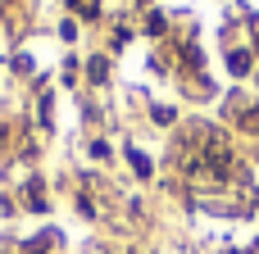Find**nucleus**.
<instances>
[{
	"instance_id": "nucleus-8",
	"label": "nucleus",
	"mask_w": 259,
	"mask_h": 254,
	"mask_svg": "<svg viewBox=\"0 0 259 254\" xmlns=\"http://www.w3.org/2000/svg\"><path fill=\"white\" fill-rule=\"evenodd\" d=\"M46 245H50V236H41V241H27V245H23V250H18V254H41V250H46Z\"/></svg>"
},
{
	"instance_id": "nucleus-2",
	"label": "nucleus",
	"mask_w": 259,
	"mask_h": 254,
	"mask_svg": "<svg viewBox=\"0 0 259 254\" xmlns=\"http://www.w3.org/2000/svg\"><path fill=\"white\" fill-rule=\"evenodd\" d=\"M250 64H255V59H250L246 50H232V55H228V68H232L237 77H241V73H250Z\"/></svg>"
},
{
	"instance_id": "nucleus-9",
	"label": "nucleus",
	"mask_w": 259,
	"mask_h": 254,
	"mask_svg": "<svg viewBox=\"0 0 259 254\" xmlns=\"http://www.w3.org/2000/svg\"><path fill=\"white\" fill-rule=\"evenodd\" d=\"M155 123H173V109L168 105H155Z\"/></svg>"
},
{
	"instance_id": "nucleus-6",
	"label": "nucleus",
	"mask_w": 259,
	"mask_h": 254,
	"mask_svg": "<svg viewBox=\"0 0 259 254\" xmlns=\"http://www.w3.org/2000/svg\"><path fill=\"white\" fill-rule=\"evenodd\" d=\"M164 27H168V23H164V14H146V32H150V36H159Z\"/></svg>"
},
{
	"instance_id": "nucleus-7",
	"label": "nucleus",
	"mask_w": 259,
	"mask_h": 254,
	"mask_svg": "<svg viewBox=\"0 0 259 254\" xmlns=\"http://www.w3.org/2000/svg\"><path fill=\"white\" fill-rule=\"evenodd\" d=\"M241 127H246V132H259V105H255V109H246V114H241Z\"/></svg>"
},
{
	"instance_id": "nucleus-5",
	"label": "nucleus",
	"mask_w": 259,
	"mask_h": 254,
	"mask_svg": "<svg viewBox=\"0 0 259 254\" xmlns=\"http://www.w3.org/2000/svg\"><path fill=\"white\" fill-rule=\"evenodd\" d=\"M27 205H32V209H41V205H46V191H41V182H27Z\"/></svg>"
},
{
	"instance_id": "nucleus-3",
	"label": "nucleus",
	"mask_w": 259,
	"mask_h": 254,
	"mask_svg": "<svg viewBox=\"0 0 259 254\" xmlns=\"http://www.w3.org/2000/svg\"><path fill=\"white\" fill-rule=\"evenodd\" d=\"M127 159H132V168H137V177H150V159H146L141 150H127Z\"/></svg>"
},
{
	"instance_id": "nucleus-1",
	"label": "nucleus",
	"mask_w": 259,
	"mask_h": 254,
	"mask_svg": "<svg viewBox=\"0 0 259 254\" xmlns=\"http://www.w3.org/2000/svg\"><path fill=\"white\" fill-rule=\"evenodd\" d=\"M87 77H91L96 86H105V82H109V59H105V55L91 59V64H87Z\"/></svg>"
},
{
	"instance_id": "nucleus-4",
	"label": "nucleus",
	"mask_w": 259,
	"mask_h": 254,
	"mask_svg": "<svg viewBox=\"0 0 259 254\" xmlns=\"http://www.w3.org/2000/svg\"><path fill=\"white\" fill-rule=\"evenodd\" d=\"M68 5H73L82 18H96V14H100V0H68Z\"/></svg>"
}]
</instances>
